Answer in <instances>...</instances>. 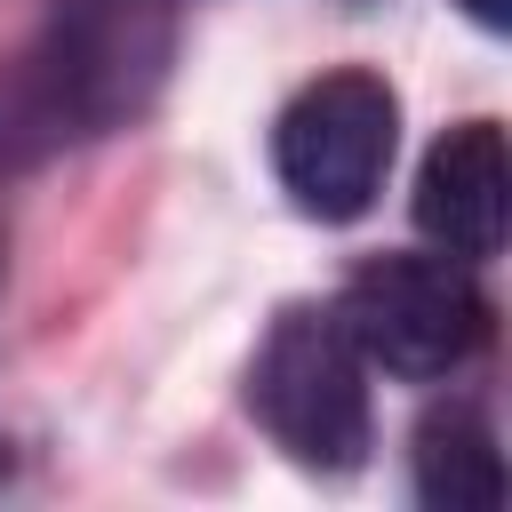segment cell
<instances>
[{
  "label": "cell",
  "mask_w": 512,
  "mask_h": 512,
  "mask_svg": "<svg viewBox=\"0 0 512 512\" xmlns=\"http://www.w3.org/2000/svg\"><path fill=\"white\" fill-rule=\"evenodd\" d=\"M176 0H56L32 56L0 80V168L136 120L168 72Z\"/></svg>",
  "instance_id": "6da1fadb"
},
{
  "label": "cell",
  "mask_w": 512,
  "mask_h": 512,
  "mask_svg": "<svg viewBox=\"0 0 512 512\" xmlns=\"http://www.w3.org/2000/svg\"><path fill=\"white\" fill-rule=\"evenodd\" d=\"M248 416L304 472H352L368 456V360L336 304H288L248 360Z\"/></svg>",
  "instance_id": "7a4b0ae2"
},
{
  "label": "cell",
  "mask_w": 512,
  "mask_h": 512,
  "mask_svg": "<svg viewBox=\"0 0 512 512\" xmlns=\"http://www.w3.org/2000/svg\"><path fill=\"white\" fill-rule=\"evenodd\" d=\"M392 144H400V96L376 72L344 64V72H320L312 88H296L280 104L272 176L312 224H352L376 208Z\"/></svg>",
  "instance_id": "3957f363"
},
{
  "label": "cell",
  "mask_w": 512,
  "mask_h": 512,
  "mask_svg": "<svg viewBox=\"0 0 512 512\" xmlns=\"http://www.w3.org/2000/svg\"><path fill=\"white\" fill-rule=\"evenodd\" d=\"M344 336L360 344L368 368L408 376V384H440L456 376L480 344H488V296L472 280V264L456 256H368L344 296H336Z\"/></svg>",
  "instance_id": "277c9868"
},
{
  "label": "cell",
  "mask_w": 512,
  "mask_h": 512,
  "mask_svg": "<svg viewBox=\"0 0 512 512\" xmlns=\"http://www.w3.org/2000/svg\"><path fill=\"white\" fill-rule=\"evenodd\" d=\"M504 224H512V160H504V128L496 120H456L424 168H416V232L456 256V264H480L504 248Z\"/></svg>",
  "instance_id": "5b68a950"
},
{
  "label": "cell",
  "mask_w": 512,
  "mask_h": 512,
  "mask_svg": "<svg viewBox=\"0 0 512 512\" xmlns=\"http://www.w3.org/2000/svg\"><path fill=\"white\" fill-rule=\"evenodd\" d=\"M408 472H416V504L424 512H496L504 504V448L488 432L480 408H432L416 424V448H408Z\"/></svg>",
  "instance_id": "8992f818"
},
{
  "label": "cell",
  "mask_w": 512,
  "mask_h": 512,
  "mask_svg": "<svg viewBox=\"0 0 512 512\" xmlns=\"http://www.w3.org/2000/svg\"><path fill=\"white\" fill-rule=\"evenodd\" d=\"M456 8H464L480 32H512V0H456Z\"/></svg>",
  "instance_id": "52a82bcc"
},
{
  "label": "cell",
  "mask_w": 512,
  "mask_h": 512,
  "mask_svg": "<svg viewBox=\"0 0 512 512\" xmlns=\"http://www.w3.org/2000/svg\"><path fill=\"white\" fill-rule=\"evenodd\" d=\"M0 248H8V240H0Z\"/></svg>",
  "instance_id": "ba28073f"
}]
</instances>
